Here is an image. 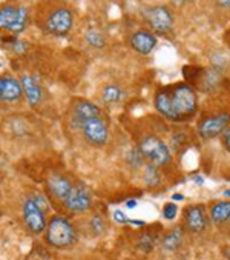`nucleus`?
<instances>
[{
  "label": "nucleus",
  "mask_w": 230,
  "mask_h": 260,
  "mask_svg": "<svg viewBox=\"0 0 230 260\" xmlns=\"http://www.w3.org/2000/svg\"><path fill=\"white\" fill-rule=\"evenodd\" d=\"M155 108L169 120L184 122L195 116L198 97L194 88L187 83L166 86L155 95Z\"/></svg>",
  "instance_id": "1"
},
{
  "label": "nucleus",
  "mask_w": 230,
  "mask_h": 260,
  "mask_svg": "<svg viewBox=\"0 0 230 260\" xmlns=\"http://www.w3.org/2000/svg\"><path fill=\"white\" fill-rule=\"evenodd\" d=\"M46 240L55 248H66L75 242V231L68 219L57 216L49 222L46 231Z\"/></svg>",
  "instance_id": "2"
},
{
  "label": "nucleus",
  "mask_w": 230,
  "mask_h": 260,
  "mask_svg": "<svg viewBox=\"0 0 230 260\" xmlns=\"http://www.w3.org/2000/svg\"><path fill=\"white\" fill-rule=\"evenodd\" d=\"M143 154V157H146L147 160H150L154 165H166L170 162L172 155H170V151L167 148V145L155 137V136H147L141 140L140 143V148H138Z\"/></svg>",
  "instance_id": "3"
},
{
  "label": "nucleus",
  "mask_w": 230,
  "mask_h": 260,
  "mask_svg": "<svg viewBox=\"0 0 230 260\" xmlns=\"http://www.w3.org/2000/svg\"><path fill=\"white\" fill-rule=\"evenodd\" d=\"M230 125V114H215L204 117L198 125V134L204 140H212L227 129Z\"/></svg>",
  "instance_id": "4"
},
{
  "label": "nucleus",
  "mask_w": 230,
  "mask_h": 260,
  "mask_svg": "<svg viewBox=\"0 0 230 260\" xmlns=\"http://www.w3.org/2000/svg\"><path fill=\"white\" fill-rule=\"evenodd\" d=\"M80 129L83 131V136L94 145H104L109 136L107 125L101 117H94L88 120L77 122Z\"/></svg>",
  "instance_id": "5"
},
{
  "label": "nucleus",
  "mask_w": 230,
  "mask_h": 260,
  "mask_svg": "<svg viewBox=\"0 0 230 260\" xmlns=\"http://www.w3.org/2000/svg\"><path fill=\"white\" fill-rule=\"evenodd\" d=\"M72 13L68 8H57L46 20V28L55 36H65L72 28Z\"/></svg>",
  "instance_id": "6"
},
{
  "label": "nucleus",
  "mask_w": 230,
  "mask_h": 260,
  "mask_svg": "<svg viewBox=\"0 0 230 260\" xmlns=\"http://www.w3.org/2000/svg\"><path fill=\"white\" fill-rule=\"evenodd\" d=\"M23 220L34 234H40L46 228L45 213L40 210V206L34 202L32 197L23 203Z\"/></svg>",
  "instance_id": "7"
},
{
  "label": "nucleus",
  "mask_w": 230,
  "mask_h": 260,
  "mask_svg": "<svg viewBox=\"0 0 230 260\" xmlns=\"http://www.w3.org/2000/svg\"><path fill=\"white\" fill-rule=\"evenodd\" d=\"M146 19L149 25L160 34H166L172 29L174 17L166 7H154L146 11Z\"/></svg>",
  "instance_id": "8"
},
{
  "label": "nucleus",
  "mask_w": 230,
  "mask_h": 260,
  "mask_svg": "<svg viewBox=\"0 0 230 260\" xmlns=\"http://www.w3.org/2000/svg\"><path fill=\"white\" fill-rule=\"evenodd\" d=\"M91 203H92L91 194L85 186H72L69 196L65 199L66 208L71 211H74V213L88 211L91 208Z\"/></svg>",
  "instance_id": "9"
},
{
  "label": "nucleus",
  "mask_w": 230,
  "mask_h": 260,
  "mask_svg": "<svg viewBox=\"0 0 230 260\" xmlns=\"http://www.w3.org/2000/svg\"><path fill=\"white\" fill-rule=\"evenodd\" d=\"M184 219L186 228L190 233H203L209 225V217L203 205H190L186 210Z\"/></svg>",
  "instance_id": "10"
},
{
  "label": "nucleus",
  "mask_w": 230,
  "mask_h": 260,
  "mask_svg": "<svg viewBox=\"0 0 230 260\" xmlns=\"http://www.w3.org/2000/svg\"><path fill=\"white\" fill-rule=\"evenodd\" d=\"M131 45H132V48L137 51V53H140L143 56H147V54L152 53L154 48L157 46V37L149 31H137L131 37Z\"/></svg>",
  "instance_id": "11"
},
{
  "label": "nucleus",
  "mask_w": 230,
  "mask_h": 260,
  "mask_svg": "<svg viewBox=\"0 0 230 260\" xmlns=\"http://www.w3.org/2000/svg\"><path fill=\"white\" fill-rule=\"evenodd\" d=\"M22 97V85L13 77H0V99L16 102Z\"/></svg>",
  "instance_id": "12"
},
{
  "label": "nucleus",
  "mask_w": 230,
  "mask_h": 260,
  "mask_svg": "<svg viewBox=\"0 0 230 260\" xmlns=\"http://www.w3.org/2000/svg\"><path fill=\"white\" fill-rule=\"evenodd\" d=\"M48 186L51 189V192L54 194V197L60 199L65 202V199L69 196L71 189H72V185L68 179L59 176V174H52L48 180Z\"/></svg>",
  "instance_id": "13"
},
{
  "label": "nucleus",
  "mask_w": 230,
  "mask_h": 260,
  "mask_svg": "<svg viewBox=\"0 0 230 260\" xmlns=\"http://www.w3.org/2000/svg\"><path fill=\"white\" fill-rule=\"evenodd\" d=\"M20 85H22V91H25V95H26V100L29 102V105H32V107L39 105L43 92H42L40 85L34 80V77L23 76Z\"/></svg>",
  "instance_id": "14"
},
{
  "label": "nucleus",
  "mask_w": 230,
  "mask_h": 260,
  "mask_svg": "<svg viewBox=\"0 0 230 260\" xmlns=\"http://www.w3.org/2000/svg\"><path fill=\"white\" fill-rule=\"evenodd\" d=\"M74 114H75V120L82 122V120L100 117V110L88 100H79L74 107Z\"/></svg>",
  "instance_id": "15"
},
{
  "label": "nucleus",
  "mask_w": 230,
  "mask_h": 260,
  "mask_svg": "<svg viewBox=\"0 0 230 260\" xmlns=\"http://www.w3.org/2000/svg\"><path fill=\"white\" fill-rule=\"evenodd\" d=\"M210 220L213 223H225L230 220V202H216L210 206Z\"/></svg>",
  "instance_id": "16"
},
{
  "label": "nucleus",
  "mask_w": 230,
  "mask_h": 260,
  "mask_svg": "<svg viewBox=\"0 0 230 260\" xmlns=\"http://www.w3.org/2000/svg\"><path fill=\"white\" fill-rule=\"evenodd\" d=\"M183 243V228H175L172 230L169 234H166V237L163 239V248L166 251H177Z\"/></svg>",
  "instance_id": "17"
},
{
  "label": "nucleus",
  "mask_w": 230,
  "mask_h": 260,
  "mask_svg": "<svg viewBox=\"0 0 230 260\" xmlns=\"http://www.w3.org/2000/svg\"><path fill=\"white\" fill-rule=\"evenodd\" d=\"M17 17V8L14 7H4L0 8V29H10Z\"/></svg>",
  "instance_id": "18"
},
{
  "label": "nucleus",
  "mask_w": 230,
  "mask_h": 260,
  "mask_svg": "<svg viewBox=\"0 0 230 260\" xmlns=\"http://www.w3.org/2000/svg\"><path fill=\"white\" fill-rule=\"evenodd\" d=\"M122 99H123V91L119 86L107 85L103 89V100H104V103H107V105H110V103H117Z\"/></svg>",
  "instance_id": "19"
},
{
  "label": "nucleus",
  "mask_w": 230,
  "mask_h": 260,
  "mask_svg": "<svg viewBox=\"0 0 230 260\" xmlns=\"http://www.w3.org/2000/svg\"><path fill=\"white\" fill-rule=\"evenodd\" d=\"M26 22H28V11H26V8H17V17H16L13 26L8 31L10 32H20V31L25 29Z\"/></svg>",
  "instance_id": "20"
},
{
  "label": "nucleus",
  "mask_w": 230,
  "mask_h": 260,
  "mask_svg": "<svg viewBox=\"0 0 230 260\" xmlns=\"http://www.w3.org/2000/svg\"><path fill=\"white\" fill-rule=\"evenodd\" d=\"M155 243H157V237L152 236L150 233H144V234L140 237V240H138V248H140L143 252H150V251L154 249Z\"/></svg>",
  "instance_id": "21"
},
{
  "label": "nucleus",
  "mask_w": 230,
  "mask_h": 260,
  "mask_svg": "<svg viewBox=\"0 0 230 260\" xmlns=\"http://www.w3.org/2000/svg\"><path fill=\"white\" fill-rule=\"evenodd\" d=\"M144 180H146V185L147 186H157V185H160V174H158V171H157V168L155 167H152V165H149L147 168H146V171H144Z\"/></svg>",
  "instance_id": "22"
},
{
  "label": "nucleus",
  "mask_w": 230,
  "mask_h": 260,
  "mask_svg": "<svg viewBox=\"0 0 230 260\" xmlns=\"http://www.w3.org/2000/svg\"><path fill=\"white\" fill-rule=\"evenodd\" d=\"M86 42H88L91 46H94V48H103V46H104V39H103V36H101L98 31H94V29H91V31L86 32Z\"/></svg>",
  "instance_id": "23"
},
{
  "label": "nucleus",
  "mask_w": 230,
  "mask_h": 260,
  "mask_svg": "<svg viewBox=\"0 0 230 260\" xmlns=\"http://www.w3.org/2000/svg\"><path fill=\"white\" fill-rule=\"evenodd\" d=\"M177 213H178V208L175 203H166L163 208V216L167 220H174L177 217Z\"/></svg>",
  "instance_id": "24"
},
{
  "label": "nucleus",
  "mask_w": 230,
  "mask_h": 260,
  "mask_svg": "<svg viewBox=\"0 0 230 260\" xmlns=\"http://www.w3.org/2000/svg\"><path fill=\"white\" fill-rule=\"evenodd\" d=\"M91 228L95 234H103V231L106 230V225H104V220L100 217V216H94L91 219Z\"/></svg>",
  "instance_id": "25"
},
{
  "label": "nucleus",
  "mask_w": 230,
  "mask_h": 260,
  "mask_svg": "<svg viewBox=\"0 0 230 260\" xmlns=\"http://www.w3.org/2000/svg\"><path fill=\"white\" fill-rule=\"evenodd\" d=\"M113 219H115V222H119V223H129L131 222L129 217L122 210H117V211L113 213Z\"/></svg>",
  "instance_id": "26"
},
{
  "label": "nucleus",
  "mask_w": 230,
  "mask_h": 260,
  "mask_svg": "<svg viewBox=\"0 0 230 260\" xmlns=\"http://www.w3.org/2000/svg\"><path fill=\"white\" fill-rule=\"evenodd\" d=\"M222 146L230 152V128L224 133V136H222Z\"/></svg>",
  "instance_id": "27"
},
{
  "label": "nucleus",
  "mask_w": 230,
  "mask_h": 260,
  "mask_svg": "<svg viewBox=\"0 0 230 260\" xmlns=\"http://www.w3.org/2000/svg\"><path fill=\"white\" fill-rule=\"evenodd\" d=\"M126 206L128 208H135L137 206V200H128L126 202Z\"/></svg>",
  "instance_id": "28"
},
{
  "label": "nucleus",
  "mask_w": 230,
  "mask_h": 260,
  "mask_svg": "<svg viewBox=\"0 0 230 260\" xmlns=\"http://www.w3.org/2000/svg\"><path fill=\"white\" fill-rule=\"evenodd\" d=\"M222 252H224L225 258H227V260H230V246H228V248H222Z\"/></svg>",
  "instance_id": "29"
},
{
  "label": "nucleus",
  "mask_w": 230,
  "mask_h": 260,
  "mask_svg": "<svg viewBox=\"0 0 230 260\" xmlns=\"http://www.w3.org/2000/svg\"><path fill=\"white\" fill-rule=\"evenodd\" d=\"M219 5H221V7H228V8H230V2H219Z\"/></svg>",
  "instance_id": "30"
},
{
  "label": "nucleus",
  "mask_w": 230,
  "mask_h": 260,
  "mask_svg": "<svg viewBox=\"0 0 230 260\" xmlns=\"http://www.w3.org/2000/svg\"><path fill=\"white\" fill-rule=\"evenodd\" d=\"M174 199H175V200H183V196H178V194H177V196H174Z\"/></svg>",
  "instance_id": "31"
},
{
  "label": "nucleus",
  "mask_w": 230,
  "mask_h": 260,
  "mask_svg": "<svg viewBox=\"0 0 230 260\" xmlns=\"http://www.w3.org/2000/svg\"><path fill=\"white\" fill-rule=\"evenodd\" d=\"M225 196H230V191H225Z\"/></svg>",
  "instance_id": "32"
}]
</instances>
